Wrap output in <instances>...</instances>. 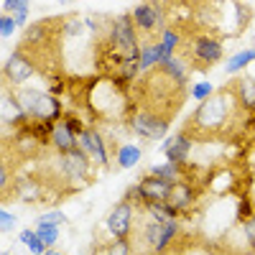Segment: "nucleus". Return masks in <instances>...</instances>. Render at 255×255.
Wrapping results in <instances>:
<instances>
[{
	"mask_svg": "<svg viewBox=\"0 0 255 255\" xmlns=\"http://www.w3.org/2000/svg\"><path fill=\"white\" fill-rule=\"evenodd\" d=\"M238 217H240L243 222L253 220V207H250V202H248V199H243V202H240V209H238Z\"/></svg>",
	"mask_w": 255,
	"mask_h": 255,
	"instance_id": "nucleus-24",
	"label": "nucleus"
},
{
	"mask_svg": "<svg viewBox=\"0 0 255 255\" xmlns=\"http://www.w3.org/2000/svg\"><path fill=\"white\" fill-rule=\"evenodd\" d=\"M168 202H171L176 209H184V207H189L191 202H194V186L191 184H174L171 186V197H168Z\"/></svg>",
	"mask_w": 255,
	"mask_h": 255,
	"instance_id": "nucleus-14",
	"label": "nucleus"
},
{
	"mask_svg": "<svg viewBox=\"0 0 255 255\" xmlns=\"http://www.w3.org/2000/svg\"><path fill=\"white\" fill-rule=\"evenodd\" d=\"M245 238H248L250 248H255V217L245 222Z\"/></svg>",
	"mask_w": 255,
	"mask_h": 255,
	"instance_id": "nucleus-28",
	"label": "nucleus"
},
{
	"mask_svg": "<svg viewBox=\"0 0 255 255\" xmlns=\"http://www.w3.org/2000/svg\"><path fill=\"white\" fill-rule=\"evenodd\" d=\"M113 46L123 51V56H140V49H138V38H135V31H133V20L130 15H120L115 23H113Z\"/></svg>",
	"mask_w": 255,
	"mask_h": 255,
	"instance_id": "nucleus-4",
	"label": "nucleus"
},
{
	"mask_svg": "<svg viewBox=\"0 0 255 255\" xmlns=\"http://www.w3.org/2000/svg\"><path fill=\"white\" fill-rule=\"evenodd\" d=\"M255 59V51H240V54H235L230 61H227V72H240L245 64H250Z\"/></svg>",
	"mask_w": 255,
	"mask_h": 255,
	"instance_id": "nucleus-19",
	"label": "nucleus"
},
{
	"mask_svg": "<svg viewBox=\"0 0 255 255\" xmlns=\"http://www.w3.org/2000/svg\"><path fill=\"white\" fill-rule=\"evenodd\" d=\"M171 186L174 184H166V181H161V179H156L151 174L138 184L143 202H168V197H171Z\"/></svg>",
	"mask_w": 255,
	"mask_h": 255,
	"instance_id": "nucleus-7",
	"label": "nucleus"
},
{
	"mask_svg": "<svg viewBox=\"0 0 255 255\" xmlns=\"http://www.w3.org/2000/svg\"><path fill=\"white\" fill-rule=\"evenodd\" d=\"M130 125L143 138H161L168 130V118H161L158 113H135L130 118Z\"/></svg>",
	"mask_w": 255,
	"mask_h": 255,
	"instance_id": "nucleus-5",
	"label": "nucleus"
},
{
	"mask_svg": "<svg viewBox=\"0 0 255 255\" xmlns=\"http://www.w3.org/2000/svg\"><path fill=\"white\" fill-rule=\"evenodd\" d=\"M133 18L143 31H153L161 23V10H158V5H135Z\"/></svg>",
	"mask_w": 255,
	"mask_h": 255,
	"instance_id": "nucleus-12",
	"label": "nucleus"
},
{
	"mask_svg": "<svg viewBox=\"0 0 255 255\" xmlns=\"http://www.w3.org/2000/svg\"><path fill=\"white\" fill-rule=\"evenodd\" d=\"M15 100L20 102V108H23V113L33 120H59L61 115V105L56 97L46 95V92H36V90H23V92H18Z\"/></svg>",
	"mask_w": 255,
	"mask_h": 255,
	"instance_id": "nucleus-1",
	"label": "nucleus"
},
{
	"mask_svg": "<svg viewBox=\"0 0 255 255\" xmlns=\"http://www.w3.org/2000/svg\"><path fill=\"white\" fill-rule=\"evenodd\" d=\"M0 255H10V253H0Z\"/></svg>",
	"mask_w": 255,
	"mask_h": 255,
	"instance_id": "nucleus-32",
	"label": "nucleus"
},
{
	"mask_svg": "<svg viewBox=\"0 0 255 255\" xmlns=\"http://www.w3.org/2000/svg\"><path fill=\"white\" fill-rule=\"evenodd\" d=\"M13 28H15V20H10L8 15H3V18H0V33H3L5 38L13 33Z\"/></svg>",
	"mask_w": 255,
	"mask_h": 255,
	"instance_id": "nucleus-26",
	"label": "nucleus"
},
{
	"mask_svg": "<svg viewBox=\"0 0 255 255\" xmlns=\"http://www.w3.org/2000/svg\"><path fill=\"white\" fill-rule=\"evenodd\" d=\"M189 59L194 67L207 69L222 59V44L217 38H209V36H194L191 38V46H189Z\"/></svg>",
	"mask_w": 255,
	"mask_h": 255,
	"instance_id": "nucleus-3",
	"label": "nucleus"
},
{
	"mask_svg": "<svg viewBox=\"0 0 255 255\" xmlns=\"http://www.w3.org/2000/svg\"><path fill=\"white\" fill-rule=\"evenodd\" d=\"M0 186H3V189L8 186V168H5V166L0 168Z\"/></svg>",
	"mask_w": 255,
	"mask_h": 255,
	"instance_id": "nucleus-30",
	"label": "nucleus"
},
{
	"mask_svg": "<svg viewBox=\"0 0 255 255\" xmlns=\"http://www.w3.org/2000/svg\"><path fill=\"white\" fill-rule=\"evenodd\" d=\"M163 151H166L168 163L181 166V163L186 161L189 151H191V138H189L186 133H176V135H171V138L163 143Z\"/></svg>",
	"mask_w": 255,
	"mask_h": 255,
	"instance_id": "nucleus-9",
	"label": "nucleus"
},
{
	"mask_svg": "<svg viewBox=\"0 0 255 255\" xmlns=\"http://www.w3.org/2000/svg\"><path fill=\"white\" fill-rule=\"evenodd\" d=\"M79 143H82V151L87 153L90 158H95L100 166H108V153H105V145H102L100 133H95V130H82V133H79Z\"/></svg>",
	"mask_w": 255,
	"mask_h": 255,
	"instance_id": "nucleus-11",
	"label": "nucleus"
},
{
	"mask_svg": "<svg viewBox=\"0 0 255 255\" xmlns=\"http://www.w3.org/2000/svg\"><path fill=\"white\" fill-rule=\"evenodd\" d=\"M151 176H156V179H161V181H166V184H179V166L176 163H163V166H153L151 171H148Z\"/></svg>",
	"mask_w": 255,
	"mask_h": 255,
	"instance_id": "nucleus-15",
	"label": "nucleus"
},
{
	"mask_svg": "<svg viewBox=\"0 0 255 255\" xmlns=\"http://www.w3.org/2000/svg\"><path fill=\"white\" fill-rule=\"evenodd\" d=\"M179 255H212L207 248H189V250H181Z\"/></svg>",
	"mask_w": 255,
	"mask_h": 255,
	"instance_id": "nucleus-29",
	"label": "nucleus"
},
{
	"mask_svg": "<svg viewBox=\"0 0 255 255\" xmlns=\"http://www.w3.org/2000/svg\"><path fill=\"white\" fill-rule=\"evenodd\" d=\"M31 74H33V64H31L23 54H20V51H15V54L5 61V79H10L13 84L26 82Z\"/></svg>",
	"mask_w": 255,
	"mask_h": 255,
	"instance_id": "nucleus-10",
	"label": "nucleus"
},
{
	"mask_svg": "<svg viewBox=\"0 0 255 255\" xmlns=\"http://www.w3.org/2000/svg\"><path fill=\"white\" fill-rule=\"evenodd\" d=\"M38 238L44 240V245L46 248H51L54 243H56V238H59V227L56 225H38Z\"/></svg>",
	"mask_w": 255,
	"mask_h": 255,
	"instance_id": "nucleus-22",
	"label": "nucleus"
},
{
	"mask_svg": "<svg viewBox=\"0 0 255 255\" xmlns=\"http://www.w3.org/2000/svg\"><path fill=\"white\" fill-rule=\"evenodd\" d=\"M44 255H61V253H56V250H49V253H44Z\"/></svg>",
	"mask_w": 255,
	"mask_h": 255,
	"instance_id": "nucleus-31",
	"label": "nucleus"
},
{
	"mask_svg": "<svg viewBox=\"0 0 255 255\" xmlns=\"http://www.w3.org/2000/svg\"><path fill=\"white\" fill-rule=\"evenodd\" d=\"M225 115H227V100H225V95H215V97L202 102V108L194 113V118H191V125L212 133L225 120Z\"/></svg>",
	"mask_w": 255,
	"mask_h": 255,
	"instance_id": "nucleus-2",
	"label": "nucleus"
},
{
	"mask_svg": "<svg viewBox=\"0 0 255 255\" xmlns=\"http://www.w3.org/2000/svg\"><path fill=\"white\" fill-rule=\"evenodd\" d=\"M240 97L245 108H255V79H240Z\"/></svg>",
	"mask_w": 255,
	"mask_h": 255,
	"instance_id": "nucleus-18",
	"label": "nucleus"
},
{
	"mask_svg": "<svg viewBox=\"0 0 255 255\" xmlns=\"http://www.w3.org/2000/svg\"><path fill=\"white\" fill-rule=\"evenodd\" d=\"M13 225H15V217L10 215L8 209H3V212H0V230H3V232H8Z\"/></svg>",
	"mask_w": 255,
	"mask_h": 255,
	"instance_id": "nucleus-23",
	"label": "nucleus"
},
{
	"mask_svg": "<svg viewBox=\"0 0 255 255\" xmlns=\"http://www.w3.org/2000/svg\"><path fill=\"white\" fill-rule=\"evenodd\" d=\"M140 161V148L138 145H123L120 153H118V163L123 168H133Z\"/></svg>",
	"mask_w": 255,
	"mask_h": 255,
	"instance_id": "nucleus-16",
	"label": "nucleus"
},
{
	"mask_svg": "<svg viewBox=\"0 0 255 255\" xmlns=\"http://www.w3.org/2000/svg\"><path fill=\"white\" fill-rule=\"evenodd\" d=\"M20 243L28 245L31 253H36V255H44V250H46L44 240L38 238V232H31V230H23V232H20Z\"/></svg>",
	"mask_w": 255,
	"mask_h": 255,
	"instance_id": "nucleus-17",
	"label": "nucleus"
},
{
	"mask_svg": "<svg viewBox=\"0 0 255 255\" xmlns=\"http://www.w3.org/2000/svg\"><path fill=\"white\" fill-rule=\"evenodd\" d=\"M64 220H67V217L59 215V212H54V215H44V217H41V220H38V225H61Z\"/></svg>",
	"mask_w": 255,
	"mask_h": 255,
	"instance_id": "nucleus-27",
	"label": "nucleus"
},
{
	"mask_svg": "<svg viewBox=\"0 0 255 255\" xmlns=\"http://www.w3.org/2000/svg\"><path fill=\"white\" fill-rule=\"evenodd\" d=\"M3 8L15 13V23H23V20H26L28 3H23V0H5V3H3Z\"/></svg>",
	"mask_w": 255,
	"mask_h": 255,
	"instance_id": "nucleus-21",
	"label": "nucleus"
},
{
	"mask_svg": "<svg viewBox=\"0 0 255 255\" xmlns=\"http://www.w3.org/2000/svg\"><path fill=\"white\" fill-rule=\"evenodd\" d=\"M61 171L67 176H74V179L87 176V171H90V156L84 153L82 148H74L72 153H64L61 156Z\"/></svg>",
	"mask_w": 255,
	"mask_h": 255,
	"instance_id": "nucleus-8",
	"label": "nucleus"
},
{
	"mask_svg": "<svg viewBox=\"0 0 255 255\" xmlns=\"http://www.w3.org/2000/svg\"><path fill=\"white\" fill-rule=\"evenodd\" d=\"M51 143H54V148L64 156V153H72L74 148H77V135L69 130L67 125H56L54 128V135H51Z\"/></svg>",
	"mask_w": 255,
	"mask_h": 255,
	"instance_id": "nucleus-13",
	"label": "nucleus"
},
{
	"mask_svg": "<svg viewBox=\"0 0 255 255\" xmlns=\"http://www.w3.org/2000/svg\"><path fill=\"white\" fill-rule=\"evenodd\" d=\"M130 220H133V207L130 202H120L113 207V212L108 215V230L115 240H125L128 232H130Z\"/></svg>",
	"mask_w": 255,
	"mask_h": 255,
	"instance_id": "nucleus-6",
	"label": "nucleus"
},
{
	"mask_svg": "<svg viewBox=\"0 0 255 255\" xmlns=\"http://www.w3.org/2000/svg\"><path fill=\"white\" fill-rule=\"evenodd\" d=\"M191 92H194V97H197V100H204V97L212 92V84H207V82H199V84H194V90H191Z\"/></svg>",
	"mask_w": 255,
	"mask_h": 255,
	"instance_id": "nucleus-25",
	"label": "nucleus"
},
{
	"mask_svg": "<svg viewBox=\"0 0 255 255\" xmlns=\"http://www.w3.org/2000/svg\"><path fill=\"white\" fill-rule=\"evenodd\" d=\"M176 232H179V227H176V222H174V220H171V222H163V235H161V243H158L156 253H163V250L168 248V243H171V240L176 238Z\"/></svg>",
	"mask_w": 255,
	"mask_h": 255,
	"instance_id": "nucleus-20",
	"label": "nucleus"
}]
</instances>
